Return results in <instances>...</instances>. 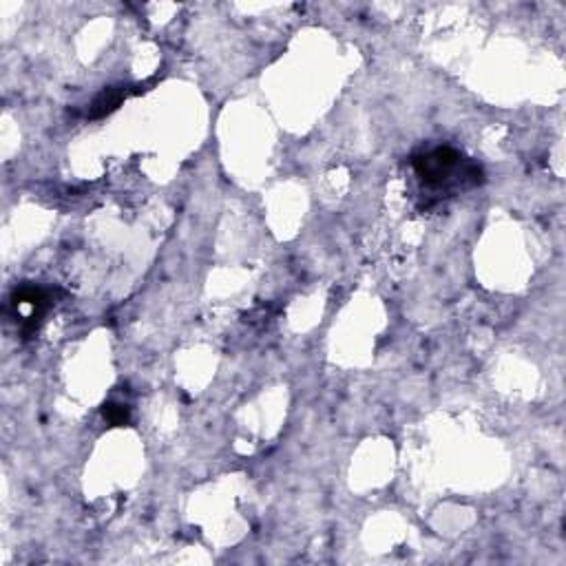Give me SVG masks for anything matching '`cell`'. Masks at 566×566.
<instances>
[{"label":"cell","mask_w":566,"mask_h":566,"mask_svg":"<svg viewBox=\"0 0 566 566\" xmlns=\"http://www.w3.org/2000/svg\"><path fill=\"white\" fill-rule=\"evenodd\" d=\"M414 171L427 188L442 191L447 186L458 188L476 186L482 181V171L478 164L467 162L451 146H436L414 157Z\"/></svg>","instance_id":"obj_1"},{"label":"cell","mask_w":566,"mask_h":566,"mask_svg":"<svg viewBox=\"0 0 566 566\" xmlns=\"http://www.w3.org/2000/svg\"><path fill=\"white\" fill-rule=\"evenodd\" d=\"M127 94H122V91H115V89H109V91H104V94H100L96 98V102L91 104V117H102L106 113H111L113 109H117V104L122 102V98H124Z\"/></svg>","instance_id":"obj_2"},{"label":"cell","mask_w":566,"mask_h":566,"mask_svg":"<svg viewBox=\"0 0 566 566\" xmlns=\"http://www.w3.org/2000/svg\"><path fill=\"white\" fill-rule=\"evenodd\" d=\"M102 416L104 420L113 425V427H122V425H129L131 420V411L127 405H117V403H106L104 409H102Z\"/></svg>","instance_id":"obj_3"}]
</instances>
